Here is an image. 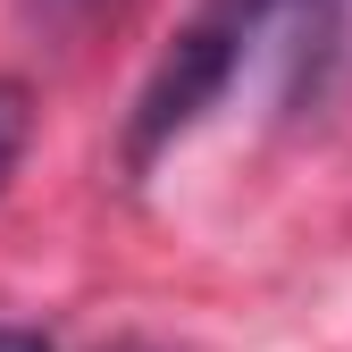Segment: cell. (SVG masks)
I'll return each instance as SVG.
<instances>
[{
	"mask_svg": "<svg viewBox=\"0 0 352 352\" xmlns=\"http://www.w3.org/2000/svg\"><path fill=\"white\" fill-rule=\"evenodd\" d=\"M269 34H277V0H201V9L168 34L160 67L143 76V93H135V118H126V160L151 168L176 135H193V126L227 101V84L243 76V59H252Z\"/></svg>",
	"mask_w": 352,
	"mask_h": 352,
	"instance_id": "1",
	"label": "cell"
},
{
	"mask_svg": "<svg viewBox=\"0 0 352 352\" xmlns=\"http://www.w3.org/2000/svg\"><path fill=\"white\" fill-rule=\"evenodd\" d=\"M277 76L285 109H327L352 84V0H277Z\"/></svg>",
	"mask_w": 352,
	"mask_h": 352,
	"instance_id": "2",
	"label": "cell"
},
{
	"mask_svg": "<svg viewBox=\"0 0 352 352\" xmlns=\"http://www.w3.org/2000/svg\"><path fill=\"white\" fill-rule=\"evenodd\" d=\"M25 135H34V93H25L17 76H0V185H9V168H17Z\"/></svg>",
	"mask_w": 352,
	"mask_h": 352,
	"instance_id": "3",
	"label": "cell"
},
{
	"mask_svg": "<svg viewBox=\"0 0 352 352\" xmlns=\"http://www.w3.org/2000/svg\"><path fill=\"white\" fill-rule=\"evenodd\" d=\"M0 352H51V344H42L34 327H0Z\"/></svg>",
	"mask_w": 352,
	"mask_h": 352,
	"instance_id": "4",
	"label": "cell"
}]
</instances>
